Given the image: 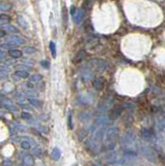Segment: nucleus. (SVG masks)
I'll list each match as a JSON object with an SVG mask.
<instances>
[{"instance_id": "obj_1", "label": "nucleus", "mask_w": 165, "mask_h": 166, "mask_svg": "<svg viewBox=\"0 0 165 166\" xmlns=\"http://www.w3.org/2000/svg\"><path fill=\"white\" fill-rule=\"evenodd\" d=\"M119 135V129L118 127H110L106 129L105 135H104V141H103V146H104L105 151L109 149H114L116 140Z\"/></svg>"}, {"instance_id": "obj_2", "label": "nucleus", "mask_w": 165, "mask_h": 166, "mask_svg": "<svg viewBox=\"0 0 165 166\" xmlns=\"http://www.w3.org/2000/svg\"><path fill=\"white\" fill-rule=\"evenodd\" d=\"M137 152L141 156H143L147 160L152 162V163H156L157 162L158 157H157L156 153H155V151H154V148H151V146L147 144V143L138 142L137 143Z\"/></svg>"}, {"instance_id": "obj_3", "label": "nucleus", "mask_w": 165, "mask_h": 166, "mask_svg": "<svg viewBox=\"0 0 165 166\" xmlns=\"http://www.w3.org/2000/svg\"><path fill=\"white\" fill-rule=\"evenodd\" d=\"M122 145L126 149H134L137 152V136L134 131H127L121 139Z\"/></svg>"}, {"instance_id": "obj_4", "label": "nucleus", "mask_w": 165, "mask_h": 166, "mask_svg": "<svg viewBox=\"0 0 165 166\" xmlns=\"http://www.w3.org/2000/svg\"><path fill=\"white\" fill-rule=\"evenodd\" d=\"M112 122V119L109 116H106L104 114H100L97 116L95 119V126L97 128H105L106 126H108L110 123Z\"/></svg>"}, {"instance_id": "obj_5", "label": "nucleus", "mask_w": 165, "mask_h": 166, "mask_svg": "<svg viewBox=\"0 0 165 166\" xmlns=\"http://www.w3.org/2000/svg\"><path fill=\"white\" fill-rule=\"evenodd\" d=\"M6 43H8L9 45H12L14 47H17V46H20V45H24L25 44V40L23 38H21L20 35H16V34H12V35H6Z\"/></svg>"}, {"instance_id": "obj_6", "label": "nucleus", "mask_w": 165, "mask_h": 166, "mask_svg": "<svg viewBox=\"0 0 165 166\" xmlns=\"http://www.w3.org/2000/svg\"><path fill=\"white\" fill-rule=\"evenodd\" d=\"M140 137L145 141H150L154 137V133H153V131H151L150 129L142 128L140 131Z\"/></svg>"}, {"instance_id": "obj_7", "label": "nucleus", "mask_w": 165, "mask_h": 166, "mask_svg": "<svg viewBox=\"0 0 165 166\" xmlns=\"http://www.w3.org/2000/svg\"><path fill=\"white\" fill-rule=\"evenodd\" d=\"M105 160L107 161V163L109 164H113L114 162L118 160L116 159V152L114 149H109V151H105Z\"/></svg>"}, {"instance_id": "obj_8", "label": "nucleus", "mask_w": 165, "mask_h": 166, "mask_svg": "<svg viewBox=\"0 0 165 166\" xmlns=\"http://www.w3.org/2000/svg\"><path fill=\"white\" fill-rule=\"evenodd\" d=\"M1 105H2V107H4L6 110H8V111H12V112H18V110H19L18 107L16 106L15 104H12L9 100L4 101V100L2 99Z\"/></svg>"}, {"instance_id": "obj_9", "label": "nucleus", "mask_w": 165, "mask_h": 166, "mask_svg": "<svg viewBox=\"0 0 165 166\" xmlns=\"http://www.w3.org/2000/svg\"><path fill=\"white\" fill-rule=\"evenodd\" d=\"M122 107H114V108L110 111L109 118H111L112 120L118 119L119 116L122 115Z\"/></svg>"}, {"instance_id": "obj_10", "label": "nucleus", "mask_w": 165, "mask_h": 166, "mask_svg": "<svg viewBox=\"0 0 165 166\" xmlns=\"http://www.w3.org/2000/svg\"><path fill=\"white\" fill-rule=\"evenodd\" d=\"M113 166H135V164L133 163V161L128 160V159L122 157V159H118L113 163Z\"/></svg>"}, {"instance_id": "obj_11", "label": "nucleus", "mask_w": 165, "mask_h": 166, "mask_svg": "<svg viewBox=\"0 0 165 166\" xmlns=\"http://www.w3.org/2000/svg\"><path fill=\"white\" fill-rule=\"evenodd\" d=\"M85 58V51L84 50H79L78 52L76 53V55L74 56L73 58V63H75V64H79V63H81L83 59Z\"/></svg>"}, {"instance_id": "obj_12", "label": "nucleus", "mask_w": 165, "mask_h": 166, "mask_svg": "<svg viewBox=\"0 0 165 166\" xmlns=\"http://www.w3.org/2000/svg\"><path fill=\"white\" fill-rule=\"evenodd\" d=\"M92 86L96 90H99L100 92V90L104 88V81L101 78H95L92 80Z\"/></svg>"}, {"instance_id": "obj_13", "label": "nucleus", "mask_w": 165, "mask_h": 166, "mask_svg": "<svg viewBox=\"0 0 165 166\" xmlns=\"http://www.w3.org/2000/svg\"><path fill=\"white\" fill-rule=\"evenodd\" d=\"M22 160H23L24 166H33L35 163L34 157L32 155H25L24 157L22 158Z\"/></svg>"}, {"instance_id": "obj_14", "label": "nucleus", "mask_w": 165, "mask_h": 166, "mask_svg": "<svg viewBox=\"0 0 165 166\" xmlns=\"http://www.w3.org/2000/svg\"><path fill=\"white\" fill-rule=\"evenodd\" d=\"M84 14H85V9H78L76 13V15L74 16V21L77 25H79L82 22V19L84 17Z\"/></svg>"}, {"instance_id": "obj_15", "label": "nucleus", "mask_w": 165, "mask_h": 166, "mask_svg": "<svg viewBox=\"0 0 165 166\" xmlns=\"http://www.w3.org/2000/svg\"><path fill=\"white\" fill-rule=\"evenodd\" d=\"M20 145H21L22 149L26 151V149H29L32 146V140H31V139H29L28 137H25L23 139H21Z\"/></svg>"}, {"instance_id": "obj_16", "label": "nucleus", "mask_w": 165, "mask_h": 166, "mask_svg": "<svg viewBox=\"0 0 165 166\" xmlns=\"http://www.w3.org/2000/svg\"><path fill=\"white\" fill-rule=\"evenodd\" d=\"M93 63H95V67L96 69L98 71H103L105 70L106 68H107V63H106L105 60H102V59H95L92 60Z\"/></svg>"}, {"instance_id": "obj_17", "label": "nucleus", "mask_w": 165, "mask_h": 166, "mask_svg": "<svg viewBox=\"0 0 165 166\" xmlns=\"http://www.w3.org/2000/svg\"><path fill=\"white\" fill-rule=\"evenodd\" d=\"M50 158L53 161H58L61 158V151L59 148H54L50 154Z\"/></svg>"}, {"instance_id": "obj_18", "label": "nucleus", "mask_w": 165, "mask_h": 166, "mask_svg": "<svg viewBox=\"0 0 165 166\" xmlns=\"http://www.w3.org/2000/svg\"><path fill=\"white\" fill-rule=\"evenodd\" d=\"M15 77H17V79H26L29 77V73L25 70H16Z\"/></svg>"}, {"instance_id": "obj_19", "label": "nucleus", "mask_w": 165, "mask_h": 166, "mask_svg": "<svg viewBox=\"0 0 165 166\" xmlns=\"http://www.w3.org/2000/svg\"><path fill=\"white\" fill-rule=\"evenodd\" d=\"M90 116H92V112L90 111H82L78 114V119L80 122H88L90 119Z\"/></svg>"}, {"instance_id": "obj_20", "label": "nucleus", "mask_w": 165, "mask_h": 166, "mask_svg": "<svg viewBox=\"0 0 165 166\" xmlns=\"http://www.w3.org/2000/svg\"><path fill=\"white\" fill-rule=\"evenodd\" d=\"M8 55L12 59H19L22 57V51L18 50V49H11V50H8Z\"/></svg>"}, {"instance_id": "obj_21", "label": "nucleus", "mask_w": 165, "mask_h": 166, "mask_svg": "<svg viewBox=\"0 0 165 166\" xmlns=\"http://www.w3.org/2000/svg\"><path fill=\"white\" fill-rule=\"evenodd\" d=\"M1 28L4 29V30L8 32V33L15 34V33H18V32H19V29L16 27V26H14V25H9V24H8V25H2Z\"/></svg>"}, {"instance_id": "obj_22", "label": "nucleus", "mask_w": 165, "mask_h": 166, "mask_svg": "<svg viewBox=\"0 0 165 166\" xmlns=\"http://www.w3.org/2000/svg\"><path fill=\"white\" fill-rule=\"evenodd\" d=\"M28 103L30 104L31 106L35 107V108H42V106H43L42 101L37 99V98H28Z\"/></svg>"}, {"instance_id": "obj_23", "label": "nucleus", "mask_w": 165, "mask_h": 166, "mask_svg": "<svg viewBox=\"0 0 165 166\" xmlns=\"http://www.w3.org/2000/svg\"><path fill=\"white\" fill-rule=\"evenodd\" d=\"M12 19L8 15L6 14H1L0 16V22H1V26L2 25H8V23H11Z\"/></svg>"}, {"instance_id": "obj_24", "label": "nucleus", "mask_w": 165, "mask_h": 166, "mask_svg": "<svg viewBox=\"0 0 165 166\" xmlns=\"http://www.w3.org/2000/svg\"><path fill=\"white\" fill-rule=\"evenodd\" d=\"M21 116H22V118H23V119L27 120V122H28L29 123H35L34 119L32 118V115H31V114H30V113H29V112H26V111L22 112Z\"/></svg>"}, {"instance_id": "obj_25", "label": "nucleus", "mask_w": 165, "mask_h": 166, "mask_svg": "<svg viewBox=\"0 0 165 166\" xmlns=\"http://www.w3.org/2000/svg\"><path fill=\"white\" fill-rule=\"evenodd\" d=\"M42 78H43V77H42V75H40V74H33L32 76L29 77V82H31V83H33V84L38 83L42 80Z\"/></svg>"}, {"instance_id": "obj_26", "label": "nucleus", "mask_w": 165, "mask_h": 166, "mask_svg": "<svg viewBox=\"0 0 165 166\" xmlns=\"http://www.w3.org/2000/svg\"><path fill=\"white\" fill-rule=\"evenodd\" d=\"M49 49H50V52H51L52 57L55 58L56 57V45H55L54 42H50L49 43Z\"/></svg>"}, {"instance_id": "obj_27", "label": "nucleus", "mask_w": 165, "mask_h": 166, "mask_svg": "<svg viewBox=\"0 0 165 166\" xmlns=\"http://www.w3.org/2000/svg\"><path fill=\"white\" fill-rule=\"evenodd\" d=\"M62 21H63L64 26H67L68 25V11H67L66 6L62 8Z\"/></svg>"}, {"instance_id": "obj_28", "label": "nucleus", "mask_w": 165, "mask_h": 166, "mask_svg": "<svg viewBox=\"0 0 165 166\" xmlns=\"http://www.w3.org/2000/svg\"><path fill=\"white\" fill-rule=\"evenodd\" d=\"M25 95H26L28 98H37L38 96V93L37 92H34L33 89H28L25 92Z\"/></svg>"}, {"instance_id": "obj_29", "label": "nucleus", "mask_w": 165, "mask_h": 166, "mask_svg": "<svg viewBox=\"0 0 165 166\" xmlns=\"http://www.w3.org/2000/svg\"><path fill=\"white\" fill-rule=\"evenodd\" d=\"M31 68L27 66V63H19L17 66V70H25V71H30Z\"/></svg>"}, {"instance_id": "obj_30", "label": "nucleus", "mask_w": 165, "mask_h": 166, "mask_svg": "<svg viewBox=\"0 0 165 166\" xmlns=\"http://www.w3.org/2000/svg\"><path fill=\"white\" fill-rule=\"evenodd\" d=\"M12 8L11 4H8V3H4L2 2L1 3V8H0V9H1V12H4V11H9V9Z\"/></svg>"}, {"instance_id": "obj_31", "label": "nucleus", "mask_w": 165, "mask_h": 166, "mask_svg": "<svg viewBox=\"0 0 165 166\" xmlns=\"http://www.w3.org/2000/svg\"><path fill=\"white\" fill-rule=\"evenodd\" d=\"M68 126H69V129L72 130L73 129V120H72V113H69V115H68Z\"/></svg>"}, {"instance_id": "obj_32", "label": "nucleus", "mask_w": 165, "mask_h": 166, "mask_svg": "<svg viewBox=\"0 0 165 166\" xmlns=\"http://www.w3.org/2000/svg\"><path fill=\"white\" fill-rule=\"evenodd\" d=\"M84 29H85V31L86 32H92L93 31V29H92V25H90V23L89 22H86L85 23V25H84Z\"/></svg>"}, {"instance_id": "obj_33", "label": "nucleus", "mask_w": 165, "mask_h": 166, "mask_svg": "<svg viewBox=\"0 0 165 166\" xmlns=\"http://www.w3.org/2000/svg\"><path fill=\"white\" fill-rule=\"evenodd\" d=\"M8 70L3 66L1 68V78H4V77H8Z\"/></svg>"}, {"instance_id": "obj_34", "label": "nucleus", "mask_w": 165, "mask_h": 166, "mask_svg": "<svg viewBox=\"0 0 165 166\" xmlns=\"http://www.w3.org/2000/svg\"><path fill=\"white\" fill-rule=\"evenodd\" d=\"M18 21H19V23H20L21 26H23V27H25V28H27V27H28V25H27V23H26V21L24 20L23 17H21V16H20V17L18 18Z\"/></svg>"}, {"instance_id": "obj_35", "label": "nucleus", "mask_w": 165, "mask_h": 166, "mask_svg": "<svg viewBox=\"0 0 165 166\" xmlns=\"http://www.w3.org/2000/svg\"><path fill=\"white\" fill-rule=\"evenodd\" d=\"M24 52H25V53H27V54H32V53H34V52H35V49L33 47H25L24 48Z\"/></svg>"}, {"instance_id": "obj_36", "label": "nucleus", "mask_w": 165, "mask_h": 166, "mask_svg": "<svg viewBox=\"0 0 165 166\" xmlns=\"http://www.w3.org/2000/svg\"><path fill=\"white\" fill-rule=\"evenodd\" d=\"M158 128H160L161 130H164L165 129V116L158 123Z\"/></svg>"}, {"instance_id": "obj_37", "label": "nucleus", "mask_w": 165, "mask_h": 166, "mask_svg": "<svg viewBox=\"0 0 165 166\" xmlns=\"http://www.w3.org/2000/svg\"><path fill=\"white\" fill-rule=\"evenodd\" d=\"M33 155H35L37 157H42V149L38 148H33Z\"/></svg>"}, {"instance_id": "obj_38", "label": "nucleus", "mask_w": 165, "mask_h": 166, "mask_svg": "<svg viewBox=\"0 0 165 166\" xmlns=\"http://www.w3.org/2000/svg\"><path fill=\"white\" fill-rule=\"evenodd\" d=\"M41 66L44 68V69H49V67H50V63H48L47 60H42L41 61Z\"/></svg>"}, {"instance_id": "obj_39", "label": "nucleus", "mask_w": 165, "mask_h": 166, "mask_svg": "<svg viewBox=\"0 0 165 166\" xmlns=\"http://www.w3.org/2000/svg\"><path fill=\"white\" fill-rule=\"evenodd\" d=\"M12 164V162L11 160H8V159H6L2 162V166H11Z\"/></svg>"}, {"instance_id": "obj_40", "label": "nucleus", "mask_w": 165, "mask_h": 166, "mask_svg": "<svg viewBox=\"0 0 165 166\" xmlns=\"http://www.w3.org/2000/svg\"><path fill=\"white\" fill-rule=\"evenodd\" d=\"M76 13H77L76 6H75V5H72V6H71V15H72L73 17H74V16L76 15Z\"/></svg>"}, {"instance_id": "obj_41", "label": "nucleus", "mask_w": 165, "mask_h": 166, "mask_svg": "<svg viewBox=\"0 0 165 166\" xmlns=\"http://www.w3.org/2000/svg\"><path fill=\"white\" fill-rule=\"evenodd\" d=\"M38 130L40 132L44 133V134H46V133H47V129L45 128V127H43V126H38Z\"/></svg>"}, {"instance_id": "obj_42", "label": "nucleus", "mask_w": 165, "mask_h": 166, "mask_svg": "<svg viewBox=\"0 0 165 166\" xmlns=\"http://www.w3.org/2000/svg\"><path fill=\"white\" fill-rule=\"evenodd\" d=\"M6 34H8V32H6V31L4 30V29H2V28H1V32H0V37H1V38H4Z\"/></svg>"}, {"instance_id": "obj_43", "label": "nucleus", "mask_w": 165, "mask_h": 166, "mask_svg": "<svg viewBox=\"0 0 165 166\" xmlns=\"http://www.w3.org/2000/svg\"><path fill=\"white\" fill-rule=\"evenodd\" d=\"M1 61H4V59L6 58V56H5V52H4V50H1Z\"/></svg>"}, {"instance_id": "obj_44", "label": "nucleus", "mask_w": 165, "mask_h": 166, "mask_svg": "<svg viewBox=\"0 0 165 166\" xmlns=\"http://www.w3.org/2000/svg\"><path fill=\"white\" fill-rule=\"evenodd\" d=\"M23 63H33L34 60L33 59H23Z\"/></svg>"}, {"instance_id": "obj_45", "label": "nucleus", "mask_w": 165, "mask_h": 166, "mask_svg": "<svg viewBox=\"0 0 165 166\" xmlns=\"http://www.w3.org/2000/svg\"><path fill=\"white\" fill-rule=\"evenodd\" d=\"M93 166H103V165L100 163H93Z\"/></svg>"}]
</instances>
